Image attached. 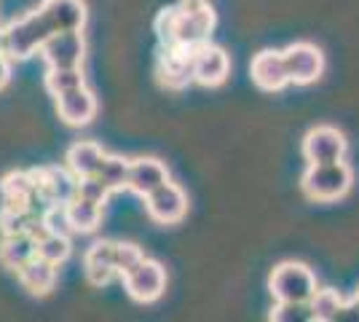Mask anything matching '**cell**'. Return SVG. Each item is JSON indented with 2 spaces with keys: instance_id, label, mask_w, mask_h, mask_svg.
Masks as SVG:
<instances>
[{
  "instance_id": "cell-11",
  "label": "cell",
  "mask_w": 359,
  "mask_h": 322,
  "mask_svg": "<svg viewBox=\"0 0 359 322\" xmlns=\"http://www.w3.org/2000/svg\"><path fill=\"white\" fill-rule=\"evenodd\" d=\"M231 73V57L228 51L215 43H201L194 51V81L201 86H220Z\"/></svg>"
},
{
  "instance_id": "cell-21",
  "label": "cell",
  "mask_w": 359,
  "mask_h": 322,
  "mask_svg": "<svg viewBox=\"0 0 359 322\" xmlns=\"http://www.w3.org/2000/svg\"><path fill=\"white\" fill-rule=\"evenodd\" d=\"M38 185V177H35V169L30 172H11L3 177L0 183V194H3V210H25L27 207V199Z\"/></svg>"
},
{
  "instance_id": "cell-1",
  "label": "cell",
  "mask_w": 359,
  "mask_h": 322,
  "mask_svg": "<svg viewBox=\"0 0 359 322\" xmlns=\"http://www.w3.org/2000/svg\"><path fill=\"white\" fill-rule=\"evenodd\" d=\"M217 16L212 6H175L156 16V35L161 46H201L210 41Z\"/></svg>"
},
{
  "instance_id": "cell-32",
  "label": "cell",
  "mask_w": 359,
  "mask_h": 322,
  "mask_svg": "<svg viewBox=\"0 0 359 322\" xmlns=\"http://www.w3.org/2000/svg\"><path fill=\"white\" fill-rule=\"evenodd\" d=\"M0 54H6V35L0 30Z\"/></svg>"
},
{
  "instance_id": "cell-6",
  "label": "cell",
  "mask_w": 359,
  "mask_h": 322,
  "mask_svg": "<svg viewBox=\"0 0 359 322\" xmlns=\"http://www.w3.org/2000/svg\"><path fill=\"white\" fill-rule=\"evenodd\" d=\"M145 213L153 223L175 226L188 215V194L177 183L166 180L164 185H158L145 196Z\"/></svg>"
},
{
  "instance_id": "cell-16",
  "label": "cell",
  "mask_w": 359,
  "mask_h": 322,
  "mask_svg": "<svg viewBox=\"0 0 359 322\" xmlns=\"http://www.w3.org/2000/svg\"><path fill=\"white\" fill-rule=\"evenodd\" d=\"M83 271L91 285L102 288L113 276L118 274L116 269V242H94L83 255Z\"/></svg>"
},
{
  "instance_id": "cell-20",
  "label": "cell",
  "mask_w": 359,
  "mask_h": 322,
  "mask_svg": "<svg viewBox=\"0 0 359 322\" xmlns=\"http://www.w3.org/2000/svg\"><path fill=\"white\" fill-rule=\"evenodd\" d=\"M38 255V239L32 234H3L0 239V266L19 271L27 261Z\"/></svg>"
},
{
  "instance_id": "cell-24",
  "label": "cell",
  "mask_w": 359,
  "mask_h": 322,
  "mask_svg": "<svg viewBox=\"0 0 359 322\" xmlns=\"http://www.w3.org/2000/svg\"><path fill=\"white\" fill-rule=\"evenodd\" d=\"M129 164H132V161L123 159V156L105 154L102 164L97 169V177H100L110 191H121V188H126V180H129Z\"/></svg>"
},
{
  "instance_id": "cell-30",
  "label": "cell",
  "mask_w": 359,
  "mask_h": 322,
  "mask_svg": "<svg viewBox=\"0 0 359 322\" xmlns=\"http://www.w3.org/2000/svg\"><path fill=\"white\" fill-rule=\"evenodd\" d=\"M8 78H11V60L8 54H0V89L8 83Z\"/></svg>"
},
{
  "instance_id": "cell-7",
  "label": "cell",
  "mask_w": 359,
  "mask_h": 322,
  "mask_svg": "<svg viewBox=\"0 0 359 322\" xmlns=\"http://www.w3.org/2000/svg\"><path fill=\"white\" fill-rule=\"evenodd\" d=\"M282 54H285L290 83L309 86V83H316L322 78V73H325V54H322V48L309 43V41L292 43Z\"/></svg>"
},
{
  "instance_id": "cell-17",
  "label": "cell",
  "mask_w": 359,
  "mask_h": 322,
  "mask_svg": "<svg viewBox=\"0 0 359 322\" xmlns=\"http://www.w3.org/2000/svg\"><path fill=\"white\" fill-rule=\"evenodd\" d=\"M57 276H60V266L48 263L41 255H35L32 261H27L16 271L19 285L30 293V295H48V293L57 288Z\"/></svg>"
},
{
  "instance_id": "cell-14",
  "label": "cell",
  "mask_w": 359,
  "mask_h": 322,
  "mask_svg": "<svg viewBox=\"0 0 359 322\" xmlns=\"http://www.w3.org/2000/svg\"><path fill=\"white\" fill-rule=\"evenodd\" d=\"M38 11L43 14L51 32L83 30V25H86V3L83 0H43L38 6Z\"/></svg>"
},
{
  "instance_id": "cell-19",
  "label": "cell",
  "mask_w": 359,
  "mask_h": 322,
  "mask_svg": "<svg viewBox=\"0 0 359 322\" xmlns=\"http://www.w3.org/2000/svg\"><path fill=\"white\" fill-rule=\"evenodd\" d=\"M102 159H105V151H102L100 142H94V140H78V142H73L67 148V154H65V167L81 180V177L97 175Z\"/></svg>"
},
{
  "instance_id": "cell-10",
  "label": "cell",
  "mask_w": 359,
  "mask_h": 322,
  "mask_svg": "<svg viewBox=\"0 0 359 322\" xmlns=\"http://www.w3.org/2000/svg\"><path fill=\"white\" fill-rule=\"evenodd\" d=\"M196 46H161L158 57V81L166 89H182L194 81Z\"/></svg>"
},
{
  "instance_id": "cell-9",
  "label": "cell",
  "mask_w": 359,
  "mask_h": 322,
  "mask_svg": "<svg viewBox=\"0 0 359 322\" xmlns=\"http://www.w3.org/2000/svg\"><path fill=\"white\" fill-rule=\"evenodd\" d=\"M43 60L48 67H81V62L86 57V41L81 30L54 32L48 35V41L41 48Z\"/></svg>"
},
{
  "instance_id": "cell-31",
  "label": "cell",
  "mask_w": 359,
  "mask_h": 322,
  "mask_svg": "<svg viewBox=\"0 0 359 322\" xmlns=\"http://www.w3.org/2000/svg\"><path fill=\"white\" fill-rule=\"evenodd\" d=\"M182 6H207L210 0H180Z\"/></svg>"
},
{
  "instance_id": "cell-18",
  "label": "cell",
  "mask_w": 359,
  "mask_h": 322,
  "mask_svg": "<svg viewBox=\"0 0 359 322\" xmlns=\"http://www.w3.org/2000/svg\"><path fill=\"white\" fill-rule=\"evenodd\" d=\"M41 188L51 204H70L78 196V177L67 167H41Z\"/></svg>"
},
{
  "instance_id": "cell-33",
  "label": "cell",
  "mask_w": 359,
  "mask_h": 322,
  "mask_svg": "<svg viewBox=\"0 0 359 322\" xmlns=\"http://www.w3.org/2000/svg\"><path fill=\"white\" fill-rule=\"evenodd\" d=\"M354 301H357V304H359V290H357V295H354Z\"/></svg>"
},
{
  "instance_id": "cell-26",
  "label": "cell",
  "mask_w": 359,
  "mask_h": 322,
  "mask_svg": "<svg viewBox=\"0 0 359 322\" xmlns=\"http://www.w3.org/2000/svg\"><path fill=\"white\" fill-rule=\"evenodd\" d=\"M81 83H86L81 67H48V73H46V89L54 97L67 89H75Z\"/></svg>"
},
{
  "instance_id": "cell-23",
  "label": "cell",
  "mask_w": 359,
  "mask_h": 322,
  "mask_svg": "<svg viewBox=\"0 0 359 322\" xmlns=\"http://www.w3.org/2000/svg\"><path fill=\"white\" fill-rule=\"evenodd\" d=\"M309 307H311V320L316 322H332L338 320L341 314H344V298H341V293L332 290V288H325V290H319L311 295V301H309Z\"/></svg>"
},
{
  "instance_id": "cell-15",
  "label": "cell",
  "mask_w": 359,
  "mask_h": 322,
  "mask_svg": "<svg viewBox=\"0 0 359 322\" xmlns=\"http://www.w3.org/2000/svg\"><path fill=\"white\" fill-rule=\"evenodd\" d=\"M169 180V169L161 159L156 156H140L129 164V180H126V188L135 191L137 196H148L150 191H156L158 185H164Z\"/></svg>"
},
{
  "instance_id": "cell-29",
  "label": "cell",
  "mask_w": 359,
  "mask_h": 322,
  "mask_svg": "<svg viewBox=\"0 0 359 322\" xmlns=\"http://www.w3.org/2000/svg\"><path fill=\"white\" fill-rule=\"evenodd\" d=\"M142 258H145L142 247L132 245V242H116V269H118V274L129 271V269L137 266Z\"/></svg>"
},
{
  "instance_id": "cell-8",
  "label": "cell",
  "mask_w": 359,
  "mask_h": 322,
  "mask_svg": "<svg viewBox=\"0 0 359 322\" xmlns=\"http://www.w3.org/2000/svg\"><path fill=\"white\" fill-rule=\"evenodd\" d=\"M348 142L344 132L335 126H314L303 137V159L309 164H330V161H344Z\"/></svg>"
},
{
  "instance_id": "cell-27",
  "label": "cell",
  "mask_w": 359,
  "mask_h": 322,
  "mask_svg": "<svg viewBox=\"0 0 359 322\" xmlns=\"http://www.w3.org/2000/svg\"><path fill=\"white\" fill-rule=\"evenodd\" d=\"M110 194H113V191H110L97 175L78 180V196H81V199H89V201H94V204H102V207H105V201Z\"/></svg>"
},
{
  "instance_id": "cell-25",
  "label": "cell",
  "mask_w": 359,
  "mask_h": 322,
  "mask_svg": "<svg viewBox=\"0 0 359 322\" xmlns=\"http://www.w3.org/2000/svg\"><path fill=\"white\" fill-rule=\"evenodd\" d=\"M70 236L67 234H57V231H48L43 234L41 239H38V255L46 258L48 263H54V266H62V263L70 258Z\"/></svg>"
},
{
  "instance_id": "cell-2",
  "label": "cell",
  "mask_w": 359,
  "mask_h": 322,
  "mask_svg": "<svg viewBox=\"0 0 359 322\" xmlns=\"http://www.w3.org/2000/svg\"><path fill=\"white\" fill-rule=\"evenodd\" d=\"M354 183V172L344 161H330V164H309V169L300 177V188L311 201H338L348 194Z\"/></svg>"
},
{
  "instance_id": "cell-13",
  "label": "cell",
  "mask_w": 359,
  "mask_h": 322,
  "mask_svg": "<svg viewBox=\"0 0 359 322\" xmlns=\"http://www.w3.org/2000/svg\"><path fill=\"white\" fill-rule=\"evenodd\" d=\"M54 100H57V116L67 126H86L97 116V97L86 83L57 94Z\"/></svg>"
},
{
  "instance_id": "cell-12",
  "label": "cell",
  "mask_w": 359,
  "mask_h": 322,
  "mask_svg": "<svg viewBox=\"0 0 359 322\" xmlns=\"http://www.w3.org/2000/svg\"><path fill=\"white\" fill-rule=\"evenodd\" d=\"M250 76H252V83L263 92H282L287 83H290V76H287V65H285V54L282 51H257L250 62Z\"/></svg>"
},
{
  "instance_id": "cell-28",
  "label": "cell",
  "mask_w": 359,
  "mask_h": 322,
  "mask_svg": "<svg viewBox=\"0 0 359 322\" xmlns=\"http://www.w3.org/2000/svg\"><path fill=\"white\" fill-rule=\"evenodd\" d=\"M271 320L276 322H292V320H311V307L309 304H290V301H276L271 309Z\"/></svg>"
},
{
  "instance_id": "cell-4",
  "label": "cell",
  "mask_w": 359,
  "mask_h": 322,
  "mask_svg": "<svg viewBox=\"0 0 359 322\" xmlns=\"http://www.w3.org/2000/svg\"><path fill=\"white\" fill-rule=\"evenodd\" d=\"M269 290L273 301H290V304H309L316 293L314 271L300 261H285L273 266L269 276Z\"/></svg>"
},
{
  "instance_id": "cell-5",
  "label": "cell",
  "mask_w": 359,
  "mask_h": 322,
  "mask_svg": "<svg viewBox=\"0 0 359 322\" xmlns=\"http://www.w3.org/2000/svg\"><path fill=\"white\" fill-rule=\"evenodd\" d=\"M121 279H123V290L137 304H153L166 290V269L153 258H142L129 271H123Z\"/></svg>"
},
{
  "instance_id": "cell-3",
  "label": "cell",
  "mask_w": 359,
  "mask_h": 322,
  "mask_svg": "<svg viewBox=\"0 0 359 322\" xmlns=\"http://www.w3.org/2000/svg\"><path fill=\"white\" fill-rule=\"evenodd\" d=\"M3 35H6V54L14 62L30 60L35 51L43 48L48 35H54V32L46 25L43 14L35 8V11H27L25 16L14 19L8 27H3Z\"/></svg>"
},
{
  "instance_id": "cell-22",
  "label": "cell",
  "mask_w": 359,
  "mask_h": 322,
  "mask_svg": "<svg viewBox=\"0 0 359 322\" xmlns=\"http://www.w3.org/2000/svg\"><path fill=\"white\" fill-rule=\"evenodd\" d=\"M65 210H67V223L73 234H91L102 223V204H94L89 199L75 196L70 204H65Z\"/></svg>"
}]
</instances>
